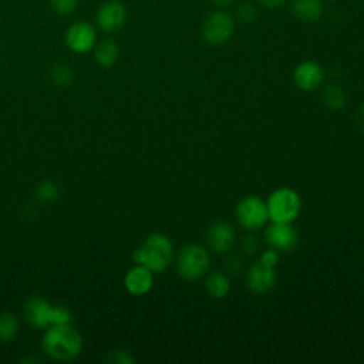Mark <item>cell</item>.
I'll return each mask as SVG.
<instances>
[{
  "instance_id": "6da1fadb",
  "label": "cell",
  "mask_w": 364,
  "mask_h": 364,
  "mask_svg": "<svg viewBox=\"0 0 364 364\" xmlns=\"http://www.w3.org/2000/svg\"><path fill=\"white\" fill-rule=\"evenodd\" d=\"M44 354L57 361H71L82 350V337L70 323L50 326L43 336Z\"/></svg>"
},
{
  "instance_id": "7a4b0ae2",
  "label": "cell",
  "mask_w": 364,
  "mask_h": 364,
  "mask_svg": "<svg viewBox=\"0 0 364 364\" xmlns=\"http://www.w3.org/2000/svg\"><path fill=\"white\" fill-rule=\"evenodd\" d=\"M172 256L171 240L162 233H152L134 252L132 259L136 264L145 266L151 272H162L171 263Z\"/></svg>"
},
{
  "instance_id": "3957f363",
  "label": "cell",
  "mask_w": 364,
  "mask_h": 364,
  "mask_svg": "<svg viewBox=\"0 0 364 364\" xmlns=\"http://www.w3.org/2000/svg\"><path fill=\"white\" fill-rule=\"evenodd\" d=\"M23 314L26 320L37 328L71 321V311L68 309L63 306H53L40 296H31L26 300Z\"/></svg>"
},
{
  "instance_id": "277c9868",
  "label": "cell",
  "mask_w": 364,
  "mask_h": 364,
  "mask_svg": "<svg viewBox=\"0 0 364 364\" xmlns=\"http://www.w3.org/2000/svg\"><path fill=\"white\" fill-rule=\"evenodd\" d=\"M235 27V17L225 9H216L203 18L200 36L206 44L218 47L226 44L232 38Z\"/></svg>"
},
{
  "instance_id": "5b68a950",
  "label": "cell",
  "mask_w": 364,
  "mask_h": 364,
  "mask_svg": "<svg viewBox=\"0 0 364 364\" xmlns=\"http://www.w3.org/2000/svg\"><path fill=\"white\" fill-rule=\"evenodd\" d=\"M277 260H279L277 250L270 249L263 252L259 262L253 263L249 267L246 273V284L253 293L263 294L273 287L276 282L274 266Z\"/></svg>"
},
{
  "instance_id": "8992f818",
  "label": "cell",
  "mask_w": 364,
  "mask_h": 364,
  "mask_svg": "<svg viewBox=\"0 0 364 364\" xmlns=\"http://www.w3.org/2000/svg\"><path fill=\"white\" fill-rule=\"evenodd\" d=\"M267 212L269 218L273 222L290 223L293 222L300 212V198L290 188L276 189L267 199Z\"/></svg>"
},
{
  "instance_id": "52a82bcc",
  "label": "cell",
  "mask_w": 364,
  "mask_h": 364,
  "mask_svg": "<svg viewBox=\"0 0 364 364\" xmlns=\"http://www.w3.org/2000/svg\"><path fill=\"white\" fill-rule=\"evenodd\" d=\"M209 267V255L199 245L183 246L176 256L178 273L186 280L202 277Z\"/></svg>"
},
{
  "instance_id": "ba28073f",
  "label": "cell",
  "mask_w": 364,
  "mask_h": 364,
  "mask_svg": "<svg viewBox=\"0 0 364 364\" xmlns=\"http://www.w3.org/2000/svg\"><path fill=\"white\" fill-rule=\"evenodd\" d=\"M67 48L75 54H87L97 44V28L85 20L74 21L64 34Z\"/></svg>"
},
{
  "instance_id": "9c48e42d",
  "label": "cell",
  "mask_w": 364,
  "mask_h": 364,
  "mask_svg": "<svg viewBox=\"0 0 364 364\" xmlns=\"http://www.w3.org/2000/svg\"><path fill=\"white\" fill-rule=\"evenodd\" d=\"M236 219L245 229H257L269 219L267 206L256 196H246L236 206Z\"/></svg>"
},
{
  "instance_id": "30bf717a",
  "label": "cell",
  "mask_w": 364,
  "mask_h": 364,
  "mask_svg": "<svg viewBox=\"0 0 364 364\" xmlns=\"http://www.w3.org/2000/svg\"><path fill=\"white\" fill-rule=\"evenodd\" d=\"M127 7L119 0H107L100 4L95 13V26L104 33L121 30L127 21Z\"/></svg>"
},
{
  "instance_id": "8fae6325",
  "label": "cell",
  "mask_w": 364,
  "mask_h": 364,
  "mask_svg": "<svg viewBox=\"0 0 364 364\" xmlns=\"http://www.w3.org/2000/svg\"><path fill=\"white\" fill-rule=\"evenodd\" d=\"M293 80L300 90L313 91L321 85L324 80V73H323V68L316 61L307 60V61H301L294 68Z\"/></svg>"
},
{
  "instance_id": "7c38bea8",
  "label": "cell",
  "mask_w": 364,
  "mask_h": 364,
  "mask_svg": "<svg viewBox=\"0 0 364 364\" xmlns=\"http://www.w3.org/2000/svg\"><path fill=\"white\" fill-rule=\"evenodd\" d=\"M206 240L215 253H225L233 246L235 229L229 222L218 220L209 226Z\"/></svg>"
},
{
  "instance_id": "4fadbf2b",
  "label": "cell",
  "mask_w": 364,
  "mask_h": 364,
  "mask_svg": "<svg viewBox=\"0 0 364 364\" xmlns=\"http://www.w3.org/2000/svg\"><path fill=\"white\" fill-rule=\"evenodd\" d=\"M264 236L267 243L274 250L287 252V250H291L297 243V232L289 223L274 222L267 228Z\"/></svg>"
},
{
  "instance_id": "5bb4252c",
  "label": "cell",
  "mask_w": 364,
  "mask_h": 364,
  "mask_svg": "<svg viewBox=\"0 0 364 364\" xmlns=\"http://www.w3.org/2000/svg\"><path fill=\"white\" fill-rule=\"evenodd\" d=\"M124 284L131 294L142 296V294L148 293L154 284L152 272L145 266L136 264L127 272Z\"/></svg>"
},
{
  "instance_id": "9a60e30c",
  "label": "cell",
  "mask_w": 364,
  "mask_h": 364,
  "mask_svg": "<svg viewBox=\"0 0 364 364\" xmlns=\"http://www.w3.org/2000/svg\"><path fill=\"white\" fill-rule=\"evenodd\" d=\"M290 11L303 23H316L324 14V4L321 0H291Z\"/></svg>"
},
{
  "instance_id": "2e32d148",
  "label": "cell",
  "mask_w": 364,
  "mask_h": 364,
  "mask_svg": "<svg viewBox=\"0 0 364 364\" xmlns=\"http://www.w3.org/2000/svg\"><path fill=\"white\" fill-rule=\"evenodd\" d=\"M92 51L97 64L104 68L112 67L119 58V46L112 38H104L101 41H97Z\"/></svg>"
},
{
  "instance_id": "e0dca14e",
  "label": "cell",
  "mask_w": 364,
  "mask_h": 364,
  "mask_svg": "<svg viewBox=\"0 0 364 364\" xmlns=\"http://www.w3.org/2000/svg\"><path fill=\"white\" fill-rule=\"evenodd\" d=\"M230 283L228 277L220 272H213L206 280V290L215 299H222L229 293Z\"/></svg>"
},
{
  "instance_id": "ac0fdd59",
  "label": "cell",
  "mask_w": 364,
  "mask_h": 364,
  "mask_svg": "<svg viewBox=\"0 0 364 364\" xmlns=\"http://www.w3.org/2000/svg\"><path fill=\"white\" fill-rule=\"evenodd\" d=\"M18 320L11 313L0 314V341L9 343L13 341L18 333Z\"/></svg>"
},
{
  "instance_id": "d6986e66",
  "label": "cell",
  "mask_w": 364,
  "mask_h": 364,
  "mask_svg": "<svg viewBox=\"0 0 364 364\" xmlns=\"http://www.w3.org/2000/svg\"><path fill=\"white\" fill-rule=\"evenodd\" d=\"M50 77L53 80V82L58 87H67L68 84L73 82L74 78V73L71 70V67L65 63H57L53 65Z\"/></svg>"
},
{
  "instance_id": "ffe728a7",
  "label": "cell",
  "mask_w": 364,
  "mask_h": 364,
  "mask_svg": "<svg viewBox=\"0 0 364 364\" xmlns=\"http://www.w3.org/2000/svg\"><path fill=\"white\" fill-rule=\"evenodd\" d=\"M323 101L327 107H330L333 109H338V108L344 107L346 94L340 85L333 84V85H328L326 88V91L323 92Z\"/></svg>"
},
{
  "instance_id": "44dd1931",
  "label": "cell",
  "mask_w": 364,
  "mask_h": 364,
  "mask_svg": "<svg viewBox=\"0 0 364 364\" xmlns=\"http://www.w3.org/2000/svg\"><path fill=\"white\" fill-rule=\"evenodd\" d=\"M58 186L53 181H43L36 188V196L40 202H53L58 198Z\"/></svg>"
},
{
  "instance_id": "7402d4cb",
  "label": "cell",
  "mask_w": 364,
  "mask_h": 364,
  "mask_svg": "<svg viewBox=\"0 0 364 364\" xmlns=\"http://www.w3.org/2000/svg\"><path fill=\"white\" fill-rule=\"evenodd\" d=\"M233 17L240 23L249 24L257 18V7L252 1H243L236 7Z\"/></svg>"
},
{
  "instance_id": "603a6c76",
  "label": "cell",
  "mask_w": 364,
  "mask_h": 364,
  "mask_svg": "<svg viewBox=\"0 0 364 364\" xmlns=\"http://www.w3.org/2000/svg\"><path fill=\"white\" fill-rule=\"evenodd\" d=\"M50 7L54 14L60 17H68L78 9V0H50Z\"/></svg>"
},
{
  "instance_id": "cb8c5ba5",
  "label": "cell",
  "mask_w": 364,
  "mask_h": 364,
  "mask_svg": "<svg viewBox=\"0 0 364 364\" xmlns=\"http://www.w3.org/2000/svg\"><path fill=\"white\" fill-rule=\"evenodd\" d=\"M109 360L117 364H132L134 357L125 350H115L109 354Z\"/></svg>"
},
{
  "instance_id": "d4e9b609",
  "label": "cell",
  "mask_w": 364,
  "mask_h": 364,
  "mask_svg": "<svg viewBox=\"0 0 364 364\" xmlns=\"http://www.w3.org/2000/svg\"><path fill=\"white\" fill-rule=\"evenodd\" d=\"M287 0H259V4L263 7V9H267V10H276V9H280L282 6H284Z\"/></svg>"
},
{
  "instance_id": "484cf974",
  "label": "cell",
  "mask_w": 364,
  "mask_h": 364,
  "mask_svg": "<svg viewBox=\"0 0 364 364\" xmlns=\"http://www.w3.org/2000/svg\"><path fill=\"white\" fill-rule=\"evenodd\" d=\"M216 9H229L233 3H235V0H209Z\"/></svg>"
},
{
  "instance_id": "4316f807",
  "label": "cell",
  "mask_w": 364,
  "mask_h": 364,
  "mask_svg": "<svg viewBox=\"0 0 364 364\" xmlns=\"http://www.w3.org/2000/svg\"><path fill=\"white\" fill-rule=\"evenodd\" d=\"M357 127L364 134V104L357 111Z\"/></svg>"
}]
</instances>
